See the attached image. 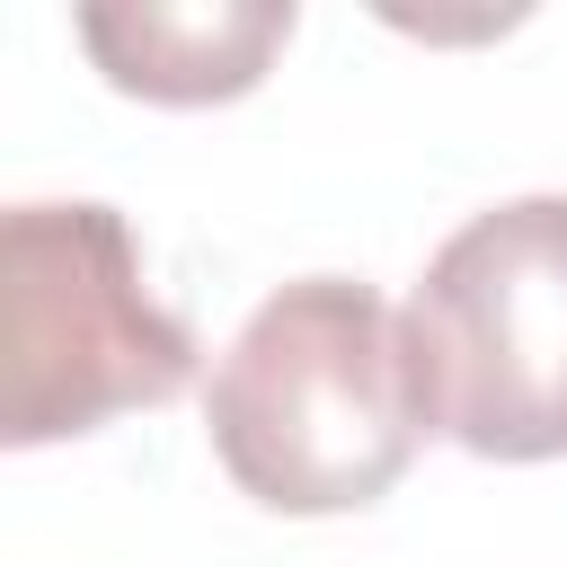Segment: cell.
<instances>
[{
	"label": "cell",
	"mask_w": 567,
	"mask_h": 567,
	"mask_svg": "<svg viewBox=\"0 0 567 567\" xmlns=\"http://www.w3.org/2000/svg\"><path fill=\"white\" fill-rule=\"evenodd\" d=\"M204 434L239 496H257L266 514L381 505L434 434L408 310H390L354 275H301L266 292L213 363Z\"/></svg>",
	"instance_id": "1"
},
{
	"label": "cell",
	"mask_w": 567,
	"mask_h": 567,
	"mask_svg": "<svg viewBox=\"0 0 567 567\" xmlns=\"http://www.w3.org/2000/svg\"><path fill=\"white\" fill-rule=\"evenodd\" d=\"M195 381V328L151 301L115 204H9L0 221V443H71L168 408Z\"/></svg>",
	"instance_id": "2"
},
{
	"label": "cell",
	"mask_w": 567,
	"mask_h": 567,
	"mask_svg": "<svg viewBox=\"0 0 567 567\" xmlns=\"http://www.w3.org/2000/svg\"><path fill=\"white\" fill-rule=\"evenodd\" d=\"M434 434L478 461L567 452V195L470 213L408 292Z\"/></svg>",
	"instance_id": "3"
},
{
	"label": "cell",
	"mask_w": 567,
	"mask_h": 567,
	"mask_svg": "<svg viewBox=\"0 0 567 567\" xmlns=\"http://www.w3.org/2000/svg\"><path fill=\"white\" fill-rule=\"evenodd\" d=\"M89 62L151 106L248 97L292 44V0H97L71 18Z\"/></svg>",
	"instance_id": "4"
}]
</instances>
